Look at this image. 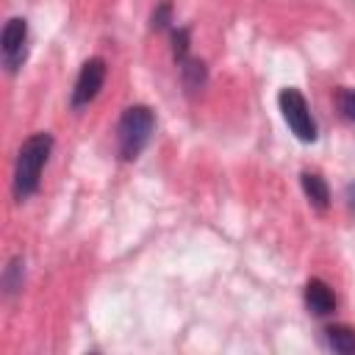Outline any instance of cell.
I'll return each instance as SVG.
<instances>
[{
  "mask_svg": "<svg viewBox=\"0 0 355 355\" xmlns=\"http://www.w3.org/2000/svg\"><path fill=\"white\" fill-rule=\"evenodd\" d=\"M300 183H302V191H305V197L311 200V205H313L316 211H324V208L330 205V189H327V183H324L322 175H316V172H302V175H300Z\"/></svg>",
  "mask_w": 355,
  "mask_h": 355,
  "instance_id": "cell-7",
  "label": "cell"
},
{
  "mask_svg": "<svg viewBox=\"0 0 355 355\" xmlns=\"http://www.w3.org/2000/svg\"><path fill=\"white\" fill-rule=\"evenodd\" d=\"M180 78H183V86L189 92H197L205 86L208 80V72H205V64L197 61V58H183L180 61Z\"/></svg>",
  "mask_w": 355,
  "mask_h": 355,
  "instance_id": "cell-9",
  "label": "cell"
},
{
  "mask_svg": "<svg viewBox=\"0 0 355 355\" xmlns=\"http://www.w3.org/2000/svg\"><path fill=\"white\" fill-rule=\"evenodd\" d=\"M169 14H172V6L169 3H161L155 11H153V31H161L169 25Z\"/></svg>",
  "mask_w": 355,
  "mask_h": 355,
  "instance_id": "cell-13",
  "label": "cell"
},
{
  "mask_svg": "<svg viewBox=\"0 0 355 355\" xmlns=\"http://www.w3.org/2000/svg\"><path fill=\"white\" fill-rule=\"evenodd\" d=\"M189 28H178L175 33H172V55H175V61H183V58H189Z\"/></svg>",
  "mask_w": 355,
  "mask_h": 355,
  "instance_id": "cell-11",
  "label": "cell"
},
{
  "mask_svg": "<svg viewBox=\"0 0 355 355\" xmlns=\"http://www.w3.org/2000/svg\"><path fill=\"white\" fill-rule=\"evenodd\" d=\"M3 44V64L8 72H17L28 55V22L22 17H11L0 36Z\"/></svg>",
  "mask_w": 355,
  "mask_h": 355,
  "instance_id": "cell-4",
  "label": "cell"
},
{
  "mask_svg": "<svg viewBox=\"0 0 355 355\" xmlns=\"http://www.w3.org/2000/svg\"><path fill=\"white\" fill-rule=\"evenodd\" d=\"M344 197H347V208L355 214V183L347 186V194H344Z\"/></svg>",
  "mask_w": 355,
  "mask_h": 355,
  "instance_id": "cell-14",
  "label": "cell"
},
{
  "mask_svg": "<svg viewBox=\"0 0 355 355\" xmlns=\"http://www.w3.org/2000/svg\"><path fill=\"white\" fill-rule=\"evenodd\" d=\"M324 333H327V344H330L333 352L355 355V327H349V324H330Z\"/></svg>",
  "mask_w": 355,
  "mask_h": 355,
  "instance_id": "cell-8",
  "label": "cell"
},
{
  "mask_svg": "<svg viewBox=\"0 0 355 355\" xmlns=\"http://www.w3.org/2000/svg\"><path fill=\"white\" fill-rule=\"evenodd\" d=\"M277 103H280V114H283L286 125L291 128V133L305 144L316 141L319 130H316V122L311 116V108H308V100L302 97V92L300 89H283L277 94Z\"/></svg>",
  "mask_w": 355,
  "mask_h": 355,
  "instance_id": "cell-3",
  "label": "cell"
},
{
  "mask_svg": "<svg viewBox=\"0 0 355 355\" xmlns=\"http://www.w3.org/2000/svg\"><path fill=\"white\" fill-rule=\"evenodd\" d=\"M305 308L313 313V316H327L336 311V294L333 288L319 280V277H311L305 283Z\"/></svg>",
  "mask_w": 355,
  "mask_h": 355,
  "instance_id": "cell-6",
  "label": "cell"
},
{
  "mask_svg": "<svg viewBox=\"0 0 355 355\" xmlns=\"http://www.w3.org/2000/svg\"><path fill=\"white\" fill-rule=\"evenodd\" d=\"M53 153V136L50 133H33L22 141L17 153V166H14V197L22 202L39 189L42 169Z\"/></svg>",
  "mask_w": 355,
  "mask_h": 355,
  "instance_id": "cell-1",
  "label": "cell"
},
{
  "mask_svg": "<svg viewBox=\"0 0 355 355\" xmlns=\"http://www.w3.org/2000/svg\"><path fill=\"white\" fill-rule=\"evenodd\" d=\"M338 108L349 122H355V89H341L338 92Z\"/></svg>",
  "mask_w": 355,
  "mask_h": 355,
  "instance_id": "cell-12",
  "label": "cell"
},
{
  "mask_svg": "<svg viewBox=\"0 0 355 355\" xmlns=\"http://www.w3.org/2000/svg\"><path fill=\"white\" fill-rule=\"evenodd\" d=\"M105 72L108 69H105L103 58L94 55V58L83 61V67L78 72V80H75V89H72V108H83L100 94V89L105 83Z\"/></svg>",
  "mask_w": 355,
  "mask_h": 355,
  "instance_id": "cell-5",
  "label": "cell"
},
{
  "mask_svg": "<svg viewBox=\"0 0 355 355\" xmlns=\"http://www.w3.org/2000/svg\"><path fill=\"white\" fill-rule=\"evenodd\" d=\"M22 277H25V261H22V258H14V261L6 266V275H3V288H6L8 297L22 288Z\"/></svg>",
  "mask_w": 355,
  "mask_h": 355,
  "instance_id": "cell-10",
  "label": "cell"
},
{
  "mask_svg": "<svg viewBox=\"0 0 355 355\" xmlns=\"http://www.w3.org/2000/svg\"><path fill=\"white\" fill-rule=\"evenodd\" d=\"M155 130V114L147 105H130L125 108L119 128H116V144H119V158L122 161H136L141 150L150 144Z\"/></svg>",
  "mask_w": 355,
  "mask_h": 355,
  "instance_id": "cell-2",
  "label": "cell"
}]
</instances>
